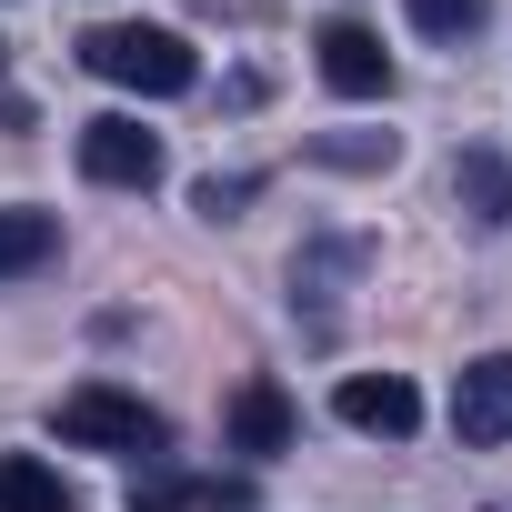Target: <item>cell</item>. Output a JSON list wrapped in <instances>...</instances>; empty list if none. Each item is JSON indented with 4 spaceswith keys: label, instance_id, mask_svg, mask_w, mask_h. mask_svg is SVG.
Segmentation results:
<instances>
[{
    "label": "cell",
    "instance_id": "cell-13",
    "mask_svg": "<svg viewBox=\"0 0 512 512\" xmlns=\"http://www.w3.org/2000/svg\"><path fill=\"white\" fill-rule=\"evenodd\" d=\"M251 191H262V181H251V171H231V181H221V171H211V181H201V191H191V211H201V221H231V211H241V201H251Z\"/></svg>",
    "mask_w": 512,
    "mask_h": 512
},
{
    "label": "cell",
    "instance_id": "cell-10",
    "mask_svg": "<svg viewBox=\"0 0 512 512\" xmlns=\"http://www.w3.org/2000/svg\"><path fill=\"white\" fill-rule=\"evenodd\" d=\"M0 512H81V492L41 452H0Z\"/></svg>",
    "mask_w": 512,
    "mask_h": 512
},
{
    "label": "cell",
    "instance_id": "cell-3",
    "mask_svg": "<svg viewBox=\"0 0 512 512\" xmlns=\"http://www.w3.org/2000/svg\"><path fill=\"white\" fill-rule=\"evenodd\" d=\"M81 181H101V191H151V181H161V131H141L131 111L81 121Z\"/></svg>",
    "mask_w": 512,
    "mask_h": 512
},
{
    "label": "cell",
    "instance_id": "cell-11",
    "mask_svg": "<svg viewBox=\"0 0 512 512\" xmlns=\"http://www.w3.org/2000/svg\"><path fill=\"white\" fill-rule=\"evenodd\" d=\"M452 191H462V211H472L482 231L512 221V171H502V151H462V161H452Z\"/></svg>",
    "mask_w": 512,
    "mask_h": 512
},
{
    "label": "cell",
    "instance_id": "cell-6",
    "mask_svg": "<svg viewBox=\"0 0 512 512\" xmlns=\"http://www.w3.org/2000/svg\"><path fill=\"white\" fill-rule=\"evenodd\" d=\"M452 432H462L472 452L512 442V352H482V362H462V382H452Z\"/></svg>",
    "mask_w": 512,
    "mask_h": 512
},
{
    "label": "cell",
    "instance_id": "cell-7",
    "mask_svg": "<svg viewBox=\"0 0 512 512\" xmlns=\"http://www.w3.org/2000/svg\"><path fill=\"white\" fill-rule=\"evenodd\" d=\"M131 512H251L241 472H131Z\"/></svg>",
    "mask_w": 512,
    "mask_h": 512
},
{
    "label": "cell",
    "instance_id": "cell-12",
    "mask_svg": "<svg viewBox=\"0 0 512 512\" xmlns=\"http://www.w3.org/2000/svg\"><path fill=\"white\" fill-rule=\"evenodd\" d=\"M402 11H412L422 41H472L482 31V0H402Z\"/></svg>",
    "mask_w": 512,
    "mask_h": 512
},
{
    "label": "cell",
    "instance_id": "cell-2",
    "mask_svg": "<svg viewBox=\"0 0 512 512\" xmlns=\"http://www.w3.org/2000/svg\"><path fill=\"white\" fill-rule=\"evenodd\" d=\"M51 432L81 442V452H161V442H171V422H161L141 392H121V382H71V392L51 402Z\"/></svg>",
    "mask_w": 512,
    "mask_h": 512
},
{
    "label": "cell",
    "instance_id": "cell-4",
    "mask_svg": "<svg viewBox=\"0 0 512 512\" xmlns=\"http://www.w3.org/2000/svg\"><path fill=\"white\" fill-rule=\"evenodd\" d=\"M312 61H322V81H332L342 101H382V91H392V51H382V31H362V21H322V31H312Z\"/></svg>",
    "mask_w": 512,
    "mask_h": 512
},
{
    "label": "cell",
    "instance_id": "cell-8",
    "mask_svg": "<svg viewBox=\"0 0 512 512\" xmlns=\"http://www.w3.org/2000/svg\"><path fill=\"white\" fill-rule=\"evenodd\" d=\"M231 452H292V432H302V412H292V392L282 382H262V372H251L241 392H231Z\"/></svg>",
    "mask_w": 512,
    "mask_h": 512
},
{
    "label": "cell",
    "instance_id": "cell-9",
    "mask_svg": "<svg viewBox=\"0 0 512 512\" xmlns=\"http://www.w3.org/2000/svg\"><path fill=\"white\" fill-rule=\"evenodd\" d=\"M61 262V211H0V282H31V272H51Z\"/></svg>",
    "mask_w": 512,
    "mask_h": 512
},
{
    "label": "cell",
    "instance_id": "cell-5",
    "mask_svg": "<svg viewBox=\"0 0 512 512\" xmlns=\"http://www.w3.org/2000/svg\"><path fill=\"white\" fill-rule=\"evenodd\" d=\"M332 412H342L352 432H372V442H412V432H422V392H412L402 372H342Z\"/></svg>",
    "mask_w": 512,
    "mask_h": 512
},
{
    "label": "cell",
    "instance_id": "cell-1",
    "mask_svg": "<svg viewBox=\"0 0 512 512\" xmlns=\"http://www.w3.org/2000/svg\"><path fill=\"white\" fill-rule=\"evenodd\" d=\"M81 71H101L111 91H141V101H181L201 81V51L161 21H101V31H81Z\"/></svg>",
    "mask_w": 512,
    "mask_h": 512
}]
</instances>
